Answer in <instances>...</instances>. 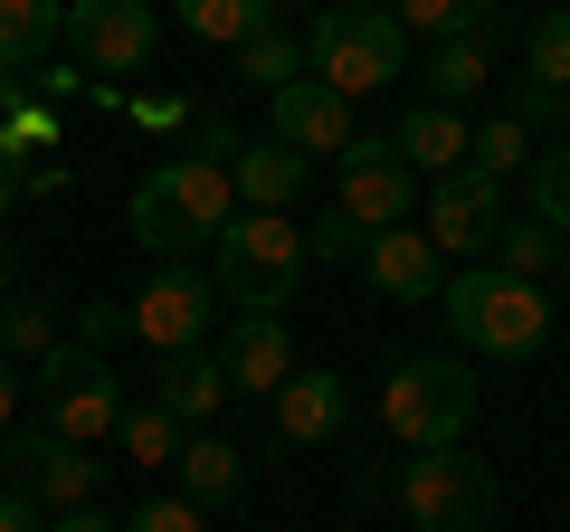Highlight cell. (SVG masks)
Wrapping results in <instances>:
<instances>
[{
    "label": "cell",
    "mask_w": 570,
    "mask_h": 532,
    "mask_svg": "<svg viewBox=\"0 0 570 532\" xmlns=\"http://www.w3.org/2000/svg\"><path fill=\"white\" fill-rule=\"evenodd\" d=\"M10 286H20V257H10V247H0V295H10Z\"/></svg>",
    "instance_id": "43"
},
{
    "label": "cell",
    "mask_w": 570,
    "mask_h": 532,
    "mask_svg": "<svg viewBox=\"0 0 570 532\" xmlns=\"http://www.w3.org/2000/svg\"><path fill=\"white\" fill-rule=\"evenodd\" d=\"M58 48H67V58H77L96 86H115V77H134V67L163 48V20H153L142 0H77Z\"/></svg>",
    "instance_id": "7"
},
{
    "label": "cell",
    "mask_w": 570,
    "mask_h": 532,
    "mask_svg": "<svg viewBox=\"0 0 570 532\" xmlns=\"http://www.w3.org/2000/svg\"><path fill=\"white\" fill-rule=\"evenodd\" d=\"M362 266H371V286L400 295V305H438V295H448V257H438L419 228H381V238H362Z\"/></svg>",
    "instance_id": "13"
},
{
    "label": "cell",
    "mask_w": 570,
    "mask_h": 532,
    "mask_svg": "<svg viewBox=\"0 0 570 532\" xmlns=\"http://www.w3.org/2000/svg\"><path fill=\"white\" fill-rule=\"evenodd\" d=\"M438 314H448V333L475 352V362H532V352H542V333H551V295L523 286V276H494V266L448 276Z\"/></svg>",
    "instance_id": "2"
},
{
    "label": "cell",
    "mask_w": 570,
    "mask_h": 532,
    "mask_svg": "<svg viewBox=\"0 0 570 532\" xmlns=\"http://www.w3.org/2000/svg\"><path fill=\"white\" fill-rule=\"evenodd\" d=\"M39 428H58L67 447H86V456H96L105 437L124 428V390H115V371H86L77 390H58V400H48V418H39Z\"/></svg>",
    "instance_id": "17"
},
{
    "label": "cell",
    "mask_w": 570,
    "mask_h": 532,
    "mask_svg": "<svg viewBox=\"0 0 570 532\" xmlns=\"http://www.w3.org/2000/svg\"><path fill=\"white\" fill-rule=\"evenodd\" d=\"M58 134H67V124H58V115H48V105H39V96L20 86V96H10V115H0V152L20 162V152H48Z\"/></svg>",
    "instance_id": "31"
},
{
    "label": "cell",
    "mask_w": 570,
    "mask_h": 532,
    "mask_svg": "<svg viewBox=\"0 0 570 532\" xmlns=\"http://www.w3.org/2000/svg\"><path fill=\"white\" fill-rule=\"evenodd\" d=\"M352 418V390L333 381V371H295V381L276 390V428L295 437V447H314V437H333Z\"/></svg>",
    "instance_id": "19"
},
{
    "label": "cell",
    "mask_w": 570,
    "mask_h": 532,
    "mask_svg": "<svg viewBox=\"0 0 570 532\" xmlns=\"http://www.w3.org/2000/svg\"><path fill=\"white\" fill-rule=\"evenodd\" d=\"M48 532H124V523H115V513H105V504H77V513H58V523H48Z\"/></svg>",
    "instance_id": "40"
},
{
    "label": "cell",
    "mask_w": 570,
    "mask_h": 532,
    "mask_svg": "<svg viewBox=\"0 0 570 532\" xmlns=\"http://www.w3.org/2000/svg\"><path fill=\"white\" fill-rule=\"evenodd\" d=\"M523 200H532V219H542L551 238H570V144H542L523 162Z\"/></svg>",
    "instance_id": "25"
},
{
    "label": "cell",
    "mask_w": 570,
    "mask_h": 532,
    "mask_svg": "<svg viewBox=\"0 0 570 532\" xmlns=\"http://www.w3.org/2000/svg\"><path fill=\"white\" fill-rule=\"evenodd\" d=\"M10 418H20V371L0 362V437H10Z\"/></svg>",
    "instance_id": "42"
},
{
    "label": "cell",
    "mask_w": 570,
    "mask_h": 532,
    "mask_svg": "<svg viewBox=\"0 0 570 532\" xmlns=\"http://www.w3.org/2000/svg\"><path fill=\"white\" fill-rule=\"evenodd\" d=\"M209 247H219V257H209L219 305H238V314H285V305H295V286H305V228H295V219L238 209Z\"/></svg>",
    "instance_id": "3"
},
{
    "label": "cell",
    "mask_w": 570,
    "mask_h": 532,
    "mask_svg": "<svg viewBox=\"0 0 570 532\" xmlns=\"http://www.w3.org/2000/svg\"><path fill=\"white\" fill-rule=\"evenodd\" d=\"M124 532H209V513H190L181 494H153V504H142V513H134Z\"/></svg>",
    "instance_id": "36"
},
{
    "label": "cell",
    "mask_w": 570,
    "mask_h": 532,
    "mask_svg": "<svg viewBox=\"0 0 570 532\" xmlns=\"http://www.w3.org/2000/svg\"><path fill=\"white\" fill-rule=\"evenodd\" d=\"M134 238L153 247L163 266H181V247H200V238H219L228 219H238V200H228V171L219 162H190V152H171V162H153L134 181Z\"/></svg>",
    "instance_id": "1"
},
{
    "label": "cell",
    "mask_w": 570,
    "mask_h": 532,
    "mask_svg": "<svg viewBox=\"0 0 570 532\" xmlns=\"http://www.w3.org/2000/svg\"><path fill=\"white\" fill-rule=\"evenodd\" d=\"M295 77H305V39H295V29H266V39L238 48V86H266V96H276V86H295Z\"/></svg>",
    "instance_id": "28"
},
{
    "label": "cell",
    "mask_w": 570,
    "mask_h": 532,
    "mask_svg": "<svg viewBox=\"0 0 570 532\" xmlns=\"http://www.w3.org/2000/svg\"><path fill=\"white\" fill-rule=\"evenodd\" d=\"M124 115H134L142 134H190V96H163V86H142V96H124Z\"/></svg>",
    "instance_id": "34"
},
{
    "label": "cell",
    "mask_w": 570,
    "mask_h": 532,
    "mask_svg": "<svg viewBox=\"0 0 570 532\" xmlns=\"http://www.w3.org/2000/svg\"><path fill=\"white\" fill-rule=\"evenodd\" d=\"M400 513H409V532H494L504 485H494L485 456L428 447V456H409V475H400Z\"/></svg>",
    "instance_id": "6"
},
{
    "label": "cell",
    "mask_w": 570,
    "mask_h": 532,
    "mask_svg": "<svg viewBox=\"0 0 570 532\" xmlns=\"http://www.w3.org/2000/svg\"><path fill=\"white\" fill-rule=\"evenodd\" d=\"M219 371H228V400L238 390H285L295 381V343H285V314H238L219 343Z\"/></svg>",
    "instance_id": "14"
},
{
    "label": "cell",
    "mask_w": 570,
    "mask_h": 532,
    "mask_svg": "<svg viewBox=\"0 0 570 532\" xmlns=\"http://www.w3.org/2000/svg\"><path fill=\"white\" fill-rule=\"evenodd\" d=\"M561 276H570V238H561Z\"/></svg>",
    "instance_id": "45"
},
{
    "label": "cell",
    "mask_w": 570,
    "mask_h": 532,
    "mask_svg": "<svg viewBox=\"0 0 570 532\" xmlns=\"http://www.w3.org/2000/svg\"><path fill=\"white\" fill-rule=\"evenodd\" d=\"M124 314H134V333L163 352V362H181V352H200L209 314H219V286H209L200 266H153V286H142Z\"/></svg>",
    "instance_id": "11"
},
{
    "label": "cell",
    "mask_w": 570,
    "mask_h": 532,
    "mask_svg": "<svg viewBox=\"0 0 570 532\" xmlns=\"http://www.w3.org/2000/svg\"><path fill=\"white\" fill-rule=\"evenodd\" d=\"M0 532H48V513L29 504V494H10V485H0Z\"/></svg>",
    "instance_id": "39"
},
{
    "label": "cell",
    "mask_w": 570,
    "mask_h": 532,
    "mask_svg": "<svg viewBox=\"0 0 570 532\" xmlns=\"http://www.w3.org/2000/svg\"><path fill=\"white\" fill-rule=\"evenodd\" d=\"M390 152H400L419 181H448V171H466V115H448V105H409L400 134H390Z\"/></svg>",
    "instance_id": "16"
},
{
    "label": "cell",
    "mask_w": 570,
    "mask_h": 532,
    "mask_svg": "<svg viewBox=\"0 0 570 532\" xmlns=\"http://www.w3.org/2000/svg\"><path fill=\"white\" fill-rule=\"evenodd\" d=\"M86 371H105V362H96L86 343H67V333H58V343H48L39 362H29V390H39V400H58V390H77Z\"/></svg>",
    "instance_id": "33"
},
{
    "label": "cell",
    "mask_w": 570,
    "mask_h": 532,
    "mask_svg": "<svg viewBox=\"0 0 570 532\" xmlns=\"http://www.w3.org/2000/svg\"><path fill=\"white\" fill-rule=\"evenodd\" d=\"M523 162H532V134L523 124H466V171H485V181H523Z\"/></svg>",
    "instance_id": "26"
},
{
    "label": "cell",
    "mask_w": 570,
    "mask_h": 532,
    "mask_svg": "<svg viewBox=\"0 0 570 532\" xmlns=\"http://www.w3.org/2000/svg\"><path fill=\"white\" fill-rule=\"evenodd\" d=\"M409 67V39L390 10H371V0H343V10H324V20L305 29V77L324 86V96H381V86H400Z\"/></svg>",
    "instance_id": "4"
},
{
    "label": "cell",
    "mask_w": 570,
    "mask_h": 532,
    "mask_svg": "<svg viewBox=\"0 0 570 532\" xmlns=\"http://www.w3.org/2000/svg\"><path fill=\"white\" fill-rule=\"evenodd\" d=\"M20 190H29V171L10 162V152H0V219H10V209H20Z\"/></svg>",
    "instance_id": "41"
},
{
    "label": "cell",
    "mask_w": 570,
    "mask_h": 532,
    "mask_svg": "<svg viewBox=\"0 0 570 532\" xmlns=\"http://www.w3.org/2000/svg\"><path fill=\"white\" fill-rule=\"evenodd\" d=\"M504 124H523V134H532V152H542L551 144V134H570V96H551V86H513V105H504Z\"/></svg>",
    "instance_id": "32"
},
{
    "label": "cell",
    "mask_w": 570,
    "mask_h": 532,
    "mask_svg": "<svg viewBox=\"0 0 570 532\" xmlns=\"http://www.w3.org/2000/svg\"><path fill=\"white\" fill-rule=\"evenodd\" d=\"M485 266H494V276H523V286H542L551 266H561V238H551V228L523 209V219H504V238H494Z\"/></svg>",
    "instance_id": "24"
},
{
    "label": "cell",
    "mask_w": 570,
    "mask_h": 532,
    "mask_svg": "<svg viewBox=\"0 0 570 532\" xmlns=\"http://www.w3.org/2000/svg\"><path fill=\"white\" fill-rule=\"evenodd\" d=\"M181 29L190 39H219V48H247L285 20H276V0H181Z\"/></svg>",
    "instance_id": "22"
},
{
    "label": "cell",
    "mask_w": 570,
    "mask_h": 532,
    "mask_svg": "<svg viewBox=\"0 0 570 532\" xmlns=\"http://www.w3.org/2000/svg\"><path fill=\"white\" fill-rule=\"evenodd\" d=\"M504 181H485V171H448V181H428V228L419 238L438 247V257H466V266H485L494 257V238H504Z\"/></svg>",
    "instance_id": "9"
},
{
    "label": "cell",
    "mask_w": 570,
    "mask_h": 532,
    "mask_svg": "<svg viewBox=\"0 0 570 532\" xmlns=\"http://www.w3.org/2000/svg\"><path fill=\"white\" fill-rule=\"evenodd\" d=\"M305 257H362V228H352L343 209H324V219L305 228Z\"/></svg>",
    "instance_id": "37"
},
{
    "label": "cell",
    "mask_w": 570,
    "mask_h": 532,
    "mask_svg": "<svg viewBox=\"0 0 570 532\" xmlns=\"http://www.w3.org/2000/svg\"><path fill=\"white\" fill-rule=\"evenodd\" d=\"M305 181H314V162H295L285 144H238V162H228V200L238 209H266V219H285V209L305 200Z\"/></svg>",
    "instance_id": "15"
},
{
    "label": "cell",
    "mask_w": 570,
    "mask_h": 532,
    "mask_svg": "<svg viewBox=\"0 0 570 532\" xmlns=\"http://www.w3.org/2000/svg\"><path fill=\"white\" fill-rule=\"evenodd\" d=\"M266 144H285L295 162H314V152H333V162H343V152H352V105L324 96L314 77H295V86H276V96H266Z\"/></svg>",
    "instance_id": "12"
},
{
    "label": "cell",
    "mask_w": 570,
    "mask_h": 532,
    "mask_svg": "<svg viewBox=\"0 0 570 532\" xmlns=\"http://www.w3.org/2000/svg\"><path fill=\"white\" fill-rule=\"evenodd\" d=\"M181 418L171 410H153V400H142V410H124V428H115V447L134 456V466H171V456H181Z\"/></svg>",
    "instance_id": "29"
},
{
    "label": "cell",
    "mask_w": 570,
    "mask_h": 532,
    "mask_svg": "<svg viewBox=\"0 0 570 532\" xmlns=\"http://www.w3.org/2000/svg\"><path fill=\"white\" fill-rule=\"evenodd\" d=\"M115 333H134V314H124V305H105V295H96V305H77V333H67V343H86V352L105 362V343H115Z\"/></svg>",
    "instance_id": "35"
},
{
    "label": "cell",
    "mask_w": 570,
    "mask_h": 532,
    "mask_svg": "<svg viewBox=\"0 0 570 532\" xmlns=\"http://www.w3.org/2000/svg\"><path fill=\"white\" fill-rule=\"evenodd\" d=\"M67 39V10L58 0H0V77H29V67H48Z\"/></svg>",
    "instance_id": "20"
},
{
    "label": "cell",
    "mask_w": 570,
    "mask_h": 532,
    "mask_svg": "<svg viewBox=\"0 0 570 532\" xmlns=\"http://www.w3.org/2000/svg\"><path fill=\"white\" fill-rule=\"evenodd\" d=\"M48 343H58V324H48V305H39V295H10V305H0V362L20 371V362H39Z\"/></svg>",
    "instance_id": "30"
},
{
    "label": "cell",
    "mask_w": 570,
    "mask_h": 532,
    "mask_svg": "<svg viewBox=\"0 0 570 532\" xmlns=\"http://www.w3.org/2000/svg\"><path fill=\"white\" fill-rule=\"evenodd\" d=\"M153 410H171L190 437H200L209 418L228 410V371H219V352H181V362H163V390H153Z\"/></svg>",
    "instance_id": "18"
},
{
    "label": "cell",
    "mask_w": 570,
    "mask_h": 532,
    "mask_svg": "<svg viewBox=\"0 0 570 532\" xmlns=\"http://www.w3.org/2000/svg\"><path fill=\"white\" fill-rule=\"evenodd\" d=\"M381 418L400 447H466L475 428V362H456V352H409L400 371H390L381 390Z\"/></svg>",
    "instance_id": "5"
},
{
    "label": "cell",
    "mask_w": 570,
    "mask_h": 532,
    "mask_svg": "<svg viewBox=\"0 0 570 532\" xmlns=\"http://www.w3.org/2000/svg\"><path fill=\"white\" fill-rule=\"evenodd\" d=\"M419 77H428V105H448V115H456V105H466L475 86L494 77V48H475V39H448V48H428V67H419Z\"/></svg>",
    "instance_id": "23"
},
{
    "label": "cell",
    "mask_w": 570,
    "mask_h": 532,
    "mask_svg": "<svg viewBox=\"0 0 570 532\" xmlns=\"http://www.w3.org/2000/svg\"><path fill=\"white\" fill-rule=\"evenodd\" d=\"M343 219L362 228V238H381V228H409V209H419V171L400 162V152H390V134H352V152L343 162Z\"/></svg>",
    "instance_id": "8"
},
{
    "label": "cell",
    "mask_w": 570,
    "mask_h": 532,
    "mask_svg": "<svg viewBox=\"0 0 570 532\" xmlns=\"http://www.w3.org/2000/svg\"><path fill=\"white\" fill-rule=\"evenodd\" d=\"M0 466H10V494H29L39 513H77V504H96V485H105V456L67 447L58 428H20Z\"/></svg>",
    "instance_id": "10"
},
{
    "label": "cell",
    "mask_w": 570,
    "mask_h": 532,
    "mask_svg": "<svg viewBox=\"0 0 570 532\" xmlns=\"http://www.w3.org/2000/svg\"><path fill=\"white\" fill-rule=\"evenodd\" d=\"M20 86H39V96H86V86H96V77H86L77 58H48V67H29Z\"/></svg>",
    "instance_id": "38"
},
{
    "label": "cell",
    "mask_w": 570,
    "mask_h": 532,
    "mask_svg": "<svg viewBox=\"0 0 570 532\" xmlns=\"http://www.w3.org/2000/svg\"><path fill=\"white\" fill-rule=\"evenodd\" d=\"M10 96H20V77H0V115H10Z\"/></svg>",
    "instance_id": "44"
},
{
    "label": "cell",
    "mask_w": 570,
    "mask_h": 532,
    "mask_svg": "<svg viewBox=\"0 0 570 532\" xmlns=\"http://www.w3.org/2000/svg\"><path fill=\"white\" fill-rule=\"evenodd\" d=\"M523 67H532V86L570 96V10H542V20H523Z\"/></svg>",
    "instance_id": "27"
},
{
    "label": "cell",
    "mask_w": 570,
    "mask_h": 532,
    "mask_svg": "<svg viewBox=\"0 0 570 532\" xmlns=\"http://www.w3.org/2000/svg\"><path fill=\"white\" fill-rule=\"evenodd\" d=\"M171 466H181V504H190V513H209V504H228V494L247 485V456L228 447L219 428H200V437H181V456H171Z\"/></svg>",
    "instance_id": "21"
}]
</instances>
